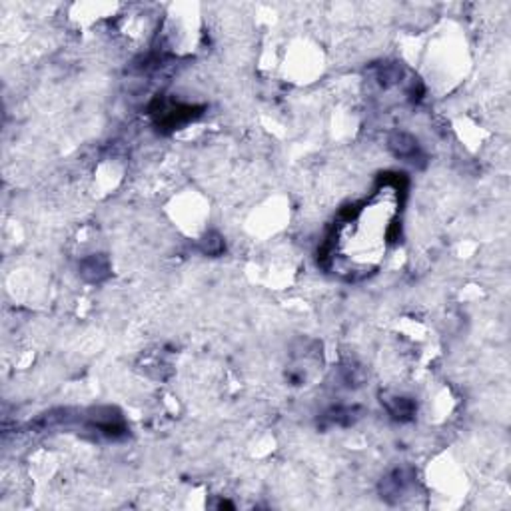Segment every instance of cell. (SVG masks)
<instances>
[{
  "instance_id": "6da1fadb",
  "label": "cell",
  "mask_w": 511,
  "mask_h": 511,
  "mask_svg": "<svg viewBox=\"0 0 511 511\" xmlns=\"http://www.w3.org/2000/svg\"><path fill=\"white\" fill-rule=\"evenodd\" d=\"M390 148L398 158H404V160H409V162H414V158L420 154L418 140L414 136L406 134V132H395L391 136Z\"/></svg>"
},
{
  "instance_id": "7a4b0ae2",
  "label": "cell",
  "mask_w": 511,
  "mask_h": 511,
  "mask_svg": "<svg viewBox=\"0 0 511 511\" xmlns=\"http://www.w3.org/2000/svg\"><path fill=\"white\" fill-rule=\"evenodd\" d=\"M82 276H86L91 282H100L108 276V260L104 256H91L82 260Z\"/></svg>"
}]
</instances>
